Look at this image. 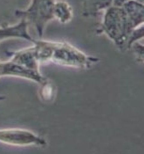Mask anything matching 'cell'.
<instances>
[{"instance_id": "obj_11", "label": "cell", "mask_w": 144, "mask_h": 154, "mask_svg": "<svg viewBox=\"0 0 144 154\" xmlns=\"http://www.w3.org/2000/svg\"><path fill=\"white\" fill-rule=\"evenodd\" d=\"M40 87L39 94H40V99L43 101H51V100H53V99L55 98L56 92V86L48 79H45L43 80V82L40 83Z\"/></svg>"}, {"instance_id": "obj_3", "label": "cell", "mask_w": 144, "mask_h": 154, "mask_svg": "<svg viewBox=\"0 0 144 154\" xmlns=\"http://www.w3.org/2000/svg\"><path fill=\"white\" fill-rule=\"evenodd\" d=\"M56 0H32L25 10L15 12L16 17L25 20L28 26L31 25L40 38L43 36L48 23L54 20L53 8Z\"/></svg>"}, {"instance_id": "obj_4", "label": "cell", "mask_w": 144, "mask_h": 154, "mask_svg": "<svg viewBox=\"0 0 144 154\" xmlns=\"http://www.w3.org/2000/svg\"><path fill=\"white\" fill-rule=\"evenodd\" d=\"M0 142L14 146L45 147L47 140L35 133L21 129L0 130Z\"/></svg>"}, {"instance_id": "obj_5", "label": "cell", "mask_w": 144, "mask_h": 154, "mask_svg": "<svg viewBox=\"0 0 144 154\" xmlns=\"http://www.w3.org/2000/svg\"><path fill=\"white\" fill-rule=\"evenodd\" d=\"M0 71L1 77H17L26 79L35 83L40 84L46 79L40 71H35L26 68L22 65L15 63L8 60L5 62H0Z\"/></svg>"}, {"instance_id": "obj_15", "label": "cell", "mask_w": 144, "mask_h": 154, "mask_svg": "<svg viewBox=\"0 0 144 154\" xmlns=\"http://www.w3.org/2000/svg\"><path fill=\"white\" fill-rule=\"evenodd\" d=\"M1 62V61H0ZM0 77H1V71H0Z\"/></svg>"}, {"instance_id": "obj_8", "label": "cell", "mask_w": 144, "mask_h": 154, "mask_svg": "<svg viewBox=\"0 0 144 154\" xmlns=\"http://www.w3.org/2000/svg\"><path fill=\"white\" fill-rule=\"evenodd\" d=\"M121 7L126 14L128 23L131 26L133 29H135L141 26H143V4L134 1V0H128Z\"/></svg>"}, {"instance_id": "obj_13", "label": "cell", "mask_w": 144, "mask_h": 154, "mask_svg": "<svg viewBox=\"0 0 144 154\" xmlns=\"http://www.w3.org/2000/svg\"><path fill=\"white\" fill-rule=\"evenodd\" d=\"M128 0H112V5H114V6H122Z\"/></svg>"}, {"instance_id": "obj_14", "label": "cell", "mask_w": 144, "mask_h": 154, "mask_svg": "<svg viewBox=\"0 0 144 154\" xmlns=\"http://www.w3.org/2000/svg\"><path fill=\"white\" fill-rule=\"evenodd\" d=\"M134 1H136V2H139V3H142V4H143L144 0H134Z\"/></svg>"}, {"instance_id": "obj_1", "label": "cell", "mask_w": 144, "mask_h": 154, "mask_svg": "<svg viewBox=\"0 0 144 154\" xmlns=\"http://www.w3.org/2000/svg\"><path fill=\"white\" fill-rule=\"evenodd\" d=\"M133 29L122 7L111 5L104 11L98 33L105 34L120 50L128 49V37Z\"/></svg>"}, {"instance_id": "obj_10", "label": "cell", "mask_w": 144, "mask_h": 154, "mask_svg": "<svg viewBox=\"0 0 144 154\" xmlns=\"http://www.w3.org/2000/svg\"><path fill=\"white\" fill-rule=\"evenodd\" d=\"M112 5V0H83V15L92 17Z\"/></svg>"}, {"instance_id": "obj_6", "label": "cell", "mask_w": 144, "mask_h": 154, "mask_svg": "<svg viewBox=\"0 0 144 154\" xmlns=\"http://www.w3.org/2000/svg\"><path fill=\"white\" fill-rule=\"evenodd\" d=\"M23 39L33 42L34 39L28 33V24L25 20H20L18 24L0 26V42L6 39Z\"/></svg>"}, {"instance_id": "obj_9", "label": "cell", "mask_w": 144, "mask_h": 154, "mask_svg": "<svg viewBox=\"0 0 144 154\" xmlns=\"http://www.w3.org/2000/svg\"><path fill=\"white\" fill-rule=\"evenodd\" d=\"M54 19L62 24L69 23L73 19V11L70 4L63 0H56L53 8Z\"/></svg>"}, {"instance_id": "obj_2", "label": "cell", "mask_w": 144, "mask_h": 154, "mask_svg": "<svg viewBox=\"0 0 144 154\" xmlns=\"http://www.w3.org/2000/svg\"><path fill=\"white\" fill-rule=\"evenodd\" d=\"M49 62L62 66L88 70L100 62L96 57L89 56L65 42H50Z\"/></svg>"}, {"instance_id": "obj_12", "label": "cell", "mask_w": 144, "mask_h": 154, "mask_svg": "<svg viewBox=\"0 0 144 154\" xmlns=\"http://www.w3.org/2000/svg\"><path fill=\"white\" fill-rule=\"evenodd\" d=\"M130 48H134V49L135 56L137 57L138 59L142 62L143 60V46L141 45V44H138V43L134 42L132 46H131Z\"/></svg>"}, {"instance_id": "obj_7", "label": "cell", "mask_w": 144, "mask_h": 154, "mask_svg": "<svg viewBox=\"0 0 144 154\" xmlns=\"http://www.w3.org/2000/svg\"><path fill=\"white\" fill-rule=\"evenodd\" d=\"M9 56H11L9 60L13 63L33 71H40V63L36 58L34 46L26 48L15 52H11L9 53Z\"/></svg>"}]
</instances>
